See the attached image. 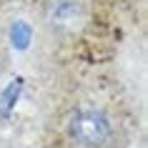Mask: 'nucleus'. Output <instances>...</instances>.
Returning a JSON list of instances; mask_svg holds the SVG:
<instances>
[{
	"label": "nucleus",
	"instance_id": "f257e3e1",
	"mask_svg": "<svg viewBox=\"0 0 148 148\" xmlns=\"http://www.w3.org/2000/svg\"><path fill=\"white\" fill-rule=\"evenodd\" d=\"M68 136L80 148H106L113 138V123L103 110L83 108L70 116Z\"/></svg>",
	"mask_w": 148,
	"mask_h": 148
},
{
	"label": "nucleus",
	"instance_id": "f03ea898",
	"mask_svg": "<svg viewBox=\"0 0 148 148\" xmlns=\"http://www.w3.org/2000/svg\"><path fill=\"white\" fill-rule=\"evenodd\" d=\"M43 15L50 30L73 35L88 20V3L86 0H43Z\"/></svg>",
	"mask_w": 148,
	"mask_h": 148
}]
</instances>
